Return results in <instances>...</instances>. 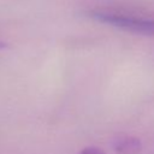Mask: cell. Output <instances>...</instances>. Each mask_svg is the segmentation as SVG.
Wrapping results in <instances>:
<instances>
[{"label": "cell", "mask_w": 154, "mask_h": 154, "mask_svg": "<svg viewBox=\"0 0 154 154\" xmlns=\"http://www.w3.org/2000/svg\"><path fill=\"white\" fill-rule=\"evenodd\" d=\"M85 16L90 19L107 24L113 28H118L124 31H129L137 35L144 36H154V19L153 18H143L135 17L130 14L101 11V10H91L85 12Z\"/></svg>", "instance_id": "obj_1"}, {"label": "cell", "mask_w": 154, "mask_h": 154, "mask_svg": "<svg viewBox=\"0 0 154 154\" xmlns=\"http://www.w3.org/2000/svg\"><path fill=\"white\" fill-rule=\"evenodd\" d=\"M112 148L117 154H141L142 142L138 137L130 135H120L113 138Z\"/></svg>", "instance_id": "obj_2"}, {"label": "cell", "mask_w": 154, "mask_h": 154, "mask_svg": "<svg viewBox=\"0 0 154 154\" xmlns=\"http://www.w3.org/2000/svg\"><path fill=\"white\" fill-rule=\"evenodd\" d=\"M78 154H106L102 149H100L99 147H95V146H89V147H85L83 148Z\"/></svg>", "instance_id": "obj_3"}, {"label": "cell", "mask_w": 154, "mask_h": 154, "mask_svg": "<svg viewBox=\"0 0 154 154\" xmlns=\"http://www.w3.org/2000/svg\"><path fill=\"white\" fill-rule=\"evenodd\" d=\"M4 46H5V45H4V43H2V42H0V48H2V47H4Z\"/></svg>", "instance_id": "obj_4"}]
</instances>
